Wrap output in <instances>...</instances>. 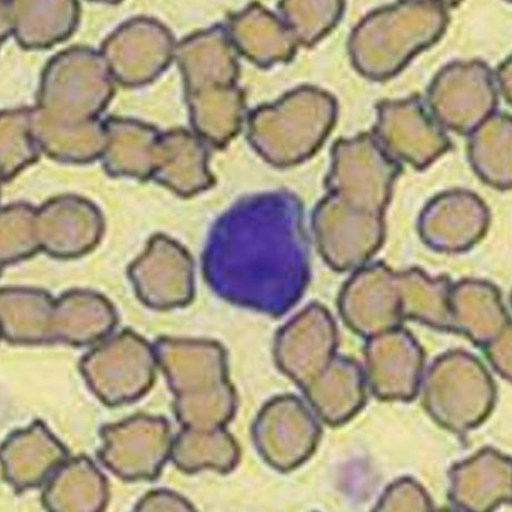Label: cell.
Returning a JSON list of instances; mask_svg holds the SVG:
<instances>
[{"mask_svg":"<svg viewBox=\"0 0 512 512\" xmlns=\"http://www.w3.org/2000/svg\"><path fill=\"white\" fill-rule=\"evenodd\" d=\"M449 307L451 331L481 348L511 326L500 291L488 281L466 279L452 284Z\"/></svg>","mask_w":512,"mask_h":512,"instance_id":"obj_23","label":"cell"},{"mask_svg":"<svg viewBox=\"0 0 512 512\" xmlns=\"http://www.w3.org/2000/svg\"><path fill=\"white\" fill-rule=\"evenodd\" d=\"M330 311L312 303L277 333L274 359L282 373L303 390L337 356L339 334Z\"/></svg>","mask_w":512,"mask_h":512,"instance_id":"obj_13","label":"cell"},{"mask_svg":"<svg viewBox=\"0 0 512 512\" xmlns=\"http://www.w3.org/2000/svg\"><path fill=\"white\" fill-rule=\"evenodd\" d=\"M490 212L476 193L451 190L433 198L422 210L418 231L428 248L461 253L478 244L488 232Z\"/></svg>","mask_w":512,"mask_h":512,"instance_id":"obj_17","label":"cell"},{"mask_svg":"<svg viewBox=\"0 0 512 512\" xmlns=\"http://www.w3.org/2000/svg\"><path fill=\"white\" fill-rule=\"evenodd\" d=\"M338 307L347 327L364 339L400 327L398 272L381 262L363 265L344 284Z\"/></svg>","mask_w":512,"mask_h":512,"instance_id":"obj_15","label":"cell"},{"mask_svg":"<svg viewBox=\"0 0 512 512\" xmlns=\"http://www.w3.org/2000/svg\"><path fill=\"white\" fill-rule=\"evenodd\" d=\"M469 161L479 179L496 190L512 185V120L495 113L469 135Z\"/></svg>","mask_w":512,"mask_h":512,"instance_id":"obj_31","label":"cell"},{"mask_svg":"<svg viewBox=\"0 0 512 512\" xmlns=\"http://www.w3.org/2000/svg\"><path fill=\"white\" fill-rule=\"evenodd\" d=\"M175 57L184 76L186 94L232 87L238 80V63L223 27L184 39L176 46Z\"/></svg>","mask_w":512,"mask_h":512,"instance_id":"obj_22","label":"cell"},{"mask_svg":"<svg viewBox=\"0 0 512 512\" xmlns=\"http://www.w3.org/2000/svg\"><path fill=\"white\" fill-rule=\"evenodd\" d=\"M105 169L114 176L152 180L161 133L140 122L121 121L106 126Z\"/></svg>","mask_w":512,"mask_h":512,"instance_id":"obj_29","label":"cell"},{"mask_svg":"<svg viewBox=\"0 0 512 512\" xmlns=\"http://www.w3.org/2000/svg\"><path fill=\"white\" fill-rule=\"evenodd\" d=\"M157 363L174 393V411L183 428H225L238 397L229 379L228 354L213 340L161 337Z\"/></svg>","mask_w":512,"mask_h":512,"instance_id":"obj_2","label":"cell"},{"mask_svg":"<svg viewBox=\"0 0 512 512\" xmlns=\"http://www.w3.org/2000/svg\"><path fill=\"white\" fill-rule=\"evenodd\" d=\"M157 368L153 344L131 330L96 347L80 362L87 386L110 407L144 397L153 387Z\"/></svg>","mask_w":512,"mask_h":512,"instance_id":"obj_7","label":"cell"},{"mask_svg":"<svg viewBox=\"0 0 512 512\" xmlns=\"http://www.w3.org/2000/svg\"><path fill=\"white\" fill-rule=\"evenodd\" d=\"M312 231L324 262L337 272L356 271L368 264L386 239L383 215L352 208L328 193L315 206Z\"/></svg>","mask_w":512,"mask_h":512,"instance_id":"obj_8","label":"cell"},{"mask_svg":"<svg viewBox=\"0 0 512 512\" xmlns=\"http://www.w3.org/2000/svg\"><path fill=\"white\" fill-rule=\"evenodd\" d=\"M280 18L288 26L299 46L312 47L336 28L344 13V3L281 2Z\"/></svg>","mask_w":512,"mask_h":512,"instance_id":"obj_35","label":"cell"},{"mask_svg":"<svg viewBox=\"0 0 512 512\" xmlns=\"http://www.w3.org/2000/svg\"><path fill=\"white\" fill-rule=\"evenodd\" d=\"M377 511H429L432 502L417 482L406 478L392 484L376 508Z\"/></svg>","mask_w":512,"mask_h":512,"instance_id":"obj_38","label":"cell"},{"mask_svg":"<svg viewBox=\"0 0 512 512\" xmlns=\"http://www.w3.org/2000/svg\"><path fill=\"white\" fill-rule=\"evenodd\" d=\"M37 144L32 130L17 127L16 132L4 128L2 137V179H13L24 167L37 160Z\"/></svg>","mask_w":512,"mask_h":512,"instance_id":"obj_37","label":"cell"},{"mask_svg":"<svg viewBox=\"0 0 512 512\" xmlns=\"http://www.w3.org/2000/svg\"><path fill=\"white\" fill-rule=\"evenodd\" d=\"M61 511H101L93 500L86 495L107 505L108 489L106 478L86 457L68 459L54 476L48 480L43 495L44 507L52 511L54 507L70 495Z\"/></svg>","mask_w":512,"mask_h":512,"instance_id":"obj_34","label":"cell"},{"mask_svg":"<svg viewBox=\"0 0 512 512\" xmlns=\"http://www.w3.org/2000/svg\"><path fill=\"white\" fill-rule=\"evenodd\" d=\"M103 229L101 213L76 196H63L36 211L39 246L53 258H80L95 248Z\"/></svg>","mask_w":512,"mask_h":512,"instance_id":"obj_18","label":"cell"},{"mask_svg":"<svg viewBox=\"0 0 512 512\" xmlns=\"http://www.w3.org/2000/svg\"><path fill=\"white\" fill-rule=\"evenodd\" d=\"M511 487V459L487 448L451 469L449 498L459 510L490 511L511 501Z\"/></svg>","mask_w":512,"mask_h":512,"instance_id":"obj_20","label":"cell"},{"mask_svg":"<svg viewBox=\"0 0 512 512\" xmlns=\"http://www.w3.org/2000/svg\"><path fill=\"white\" fill-rule=\"evenodd\" d=\"M187 102L193 130L202 141L223 149L240 132L245 102L236 85L187 94Z\"/></svg>","mask_w":512,"mask_h":512,"instance_id":"obj_30","label":"cell"},{"mask_svg":"<svg viewBox=\"0 0 512 512\" xmlns=\"http://www.w3.org/2000/svg\"><path fill=\"white\" fill-rule=\"evenodd\" d=\"M113 304L103 295L87 290L68 291L55 301L53 341L73 347L92 346L116 327Z\"/></svg>","mask_w":512,"mask_h":512,"instance_id":"obj_26","label":"cell"},{"mask_svg":"<svg viewBox=\"0 0 512 512\" xmlns=\"http://www.w3.org/2000/svg\"><path fill=\"white\" fill-rule=\"evenodd\" d=\"M255 448L268 465L289 472L317 450L321 427L303 401L292 395L275 397L259 412L252 428Z\"/></svg>","mask_w":512,"mask_h":512,"instance_id":"obj_11","label":"cell"},{"mask_svg":"<svg viewBox=\"0 0 512 512\" xmlns=\"http://www.w3.org/2000/svg\"><path fill=\"white\" fill-rule=\"evenodd\" d=\"M449 19L442 3L405 2L379 8L353 29L348 44L351 63L367 80H389L439 41Z\"/></svg>","mask_w":512,"mask_h":512,"instance_id":"obj_3","label":"cell"},{"mask_svg":"<svg viewBox=\"0 0 512 512\" xmlns=\"http://www.w3.org/2000/svg\"><path fill=\"white\" fill-rule=\"evenodd\" d=\"M0 300L6 342L26 346L53 343L55 300L51 294L32 288H5Z\"/></svg>","mask_w":512,"mask_h":512,"instance_id":"obj_28","label":"cell"},{"mask_svg":"<svg viewBox=\"0 0 512 512\" xmlns=\"http://www.w3.org/2000/svg\"><path fill=\"white\" fill-rule=\"evenodd\" d=\"M426 104L446 131L470 135L496 113L495 75L484 62L451 63L433 78Z\"/></svg>","mask_w":512,"mask_h":512,"instance_id":"obj_9","label":"cell"},{"mask_svg":"<svg viewBox=\"0 0 512 512\" xmlns=\"http://www.w3.org/2000/svg\"><path fill=\"white\" fill-rule=\"evenodd\" d=\"M101 437L98 458L122 480H154L171 459V427L162 417L134 416L104 427Z\"/></svg>","mask_w":512,"mask_h":512,"instance_id":"obj_12","label":"cell"},{"mask_svg":"<svg viewBox=\"0 0 512 512\" xmlns=\"http://www.w3.org/2000/svg\"><path fill=\"white\" fill-rule=\"evenodd\" d=\"M337 117L336 98L321 88L301 86L250 114L248 140L265 162L288 169L321 150Z\"/></svg>","mask_w":512,"mask_h":512,"instance_id":"obj_4","label":"cell"},{"mask_svg":"<svg viewBox=\"0 0 512 512\" xmlns=\"http://www.w3.org/2000/svg\"><path fill=\"white\" fill-rule=\"evenodd\" d=\"M226 32L231 44L261 68L291 62L299 48L282 19L258 3L232 16Z\"/></svg>","mask_w":512,"mask_h":512,"instance_id":"obj_25","label":"cell"},{"mask_svg":"<svg viewBox=\"0 0 512 512\" xmlns=\"http://www.w3.org/2000/svg\"><path fill=\"white\" fill-rule=\"evenodd\" d=\"M70 459L42 421L12 433L3 443V477L17 492L41 487Z\"/></svg>","mask_w":512,"mask_h":512,"instance_id":"obj_19","label":"cell"},{"mask_svg":"<svg viewBox=\"0 0 512 512\" xmlns=\"http://www.w3.org/2000/svg\"><path fill=\"white\" fill-rule=\"evenodd\" d=\"M400 170L372 133L341 139L331 151L328 193L354 209L384 216Z\"/></svg>","mask_w":512,"mask_h":512,"instance_id":"obj_6","label":"cell"},{"mask_svg":"<svg viewBox=\"0 0 512 512\" xmlns=\"http://www.w3.org/2000/svg\"><path fill=\"white\" fill-rule=\"evenodd\" d=\"M118 73L122 82L144 85L155 80L175 56L172 34L159 22L139 18L122 29Z\"/></svg>","mask_w":512,"mask_h":512,"instance_id":"obj_27","label":"cell"},{"mask_svg":"<svg viewBox=\"0 0 512 512\" xmlns=\"http://www.w3.org/2000/svg\"><path fill=\"white\" fill-rule=\"evenodd\" d=\"M240 458L238 442L225 428H183L173 440L171 459L186 474H195L202 470L229 474L239 465Z\"/></svg>","mask_w":512,"mask_h":512,"instance_id":"obj_32","label":"cell"},{"mask_svg":"<svg viewBox=\"0 0 512 512\" xmlns=\"http://www.w3.org/2000/svg\"><path fill=\"white\" fill-rule=\"evenodd\" d=\"M303 391L323 422L331 427L342 426L356 417L366 403V373L357 360L337 354Z\"/></svg>","mask_w":512,"mask_h":512,"instance_id":"obj_24","label":"cell"},{"mask_svg":"<svg viewBox=\"0 0 512 512\" xmlns=\"http://www.w3.org/2000/svg\"><path fill=\"white\" fill-rule=\"evenodd\" d=\"M403 320L418 321L441 331H451L450 291L447 277L431 278L420 269L398 272Z\"/></svg>","mask_w":512,"mask_h":512,"instance_id":"obj_33","label":"cell"},{"mask_svg":"<svg viewBox=\"0 0 512 512\" xmlns=\"http://www.w3.org/2000/svg\"><path fill=\"white\" fill-rule=\"evenodd\" d=\"M137 298L159 311L184 308L194 299V261L176 241L157 234L128 267Z\"/></svg>","mask_w":512,"mask_h":512,"instance_id":"obj_14","label":"cell"},{"mask_svg":"<svg viewBox=\"0 0 512 512\" xmlns=\"http://www.w3.org/2000/svg\"><path fill=\"white\" fill-rule=\"evenodd\" d=\"M421 387L429 415L456 433L479 427L496 403V386L484 363L462 350L442 354L433 362Z\"/></svg>","mask_w":512,"mask_h":512,"instance_id":"obj_5","label":"cell"},{"mask_svg":"<svg viewBox=\"0 0 512 512\" xmlns=\"http://www.w3.org/2000/svg\"><path fill=\"white\" fill-rule=\"evenodd\" d=\"M425 351L402 326L367 339L364 348L367 383L380 400L410 401L425 376Z\"/></svg>","mask_w":512,"mask_h":512,"instance_id":"obj_16","label":"cell"},{"mask_svg":"<svg viewBox=\"0 0 512 512\" xmlns=\"http://www.w3.org/2000/svg\"><path fill=\"white\" fill-rule=\"evenodd\" d=\"M498 92L504 95L506 102L511 104V57L502 63L495 76Z\"/></svg>","mask_w":512,"mask_h":512,"instance_id":"obj_41","label":"cell"},{"mask_svg":"<svg viewBox=\"0 0 512 512\" xmlns=\"http://www.w3.org/2000/svg\"><path fill=\"white\" fill-rule=\"evenodd\" d=\"M293 202L265 196L236 206L204 253V273L225 300L269 314L288 311L308 279L307 249Z\"/></svg>","mask_w":512,"mask_h":512,"instance_id":"obj_1","label":"cell"},{"mask_svg":"<svg viewBox=\"0 0 512 512\" xmlns=\"http://www.w3.org/2000/svg\"><path fill=\"white\" fill-rule=\"evenodd\" d=\"M152 180L182 198H191L214 185L209 154L198 135L185 130L161 134Z\"/></svg>","mask_w":512,"mask_h":512,"instance_id":"obj_21","label":"cell"},{"mask_svg":"<svg viewBox=\"0 0 512 512\" xmlns=\"http://www.w3.org/2000/svg\"><path fill=\"white\" fill-rule=\"evenodd\" d=\"M136 511H193L191 502L170 490H154L145 495Z\"/></svg>","mask_w":512,"mask_h":512,"instance_id":"obj_40","label":"cell"},{"mask_svg":"<svg viewBox=\"0 0 512 512\" xmlns=\"http://www.w3.org/2000/svg\"><path fill=\"white\" fill-rule=\"evenodd\" d=\"M488 361L500 377L512 378V333L511 326L484 348Z\"/></svg>","mask_w":512,"mask_h":512,"instance_id":"obj_39","label":"cell"},{"mask_svg":"<svg viewBox=\"0 0 512 512\" xmlns=\"http://www.w3.org/2000/svg\"><path fill=\"white\" fill-rule=\"evenodd\" d=\"M41 250L36 210L27 204L9 205L2 212V265L8 267Z\"/></svg>","mask_w":512,"mask_h":512,"instance_id":"obj_36","label":"cell"},{"mask_svg":"<svg viewBox=\"0 0 512 512\" xmlns=\"http://www.w3.org/2000/svg\"><path fill=\"white\" fill-rule=\"evenodd\" d=\"M376 110L372 135L397 162L423 170L449 151L451 142L445 128L420 97L382 101Z\"/></svg>","mask_w":512,"mask_h":512,"instance_id":"obj_10","label":"cell"}]
</instances>
